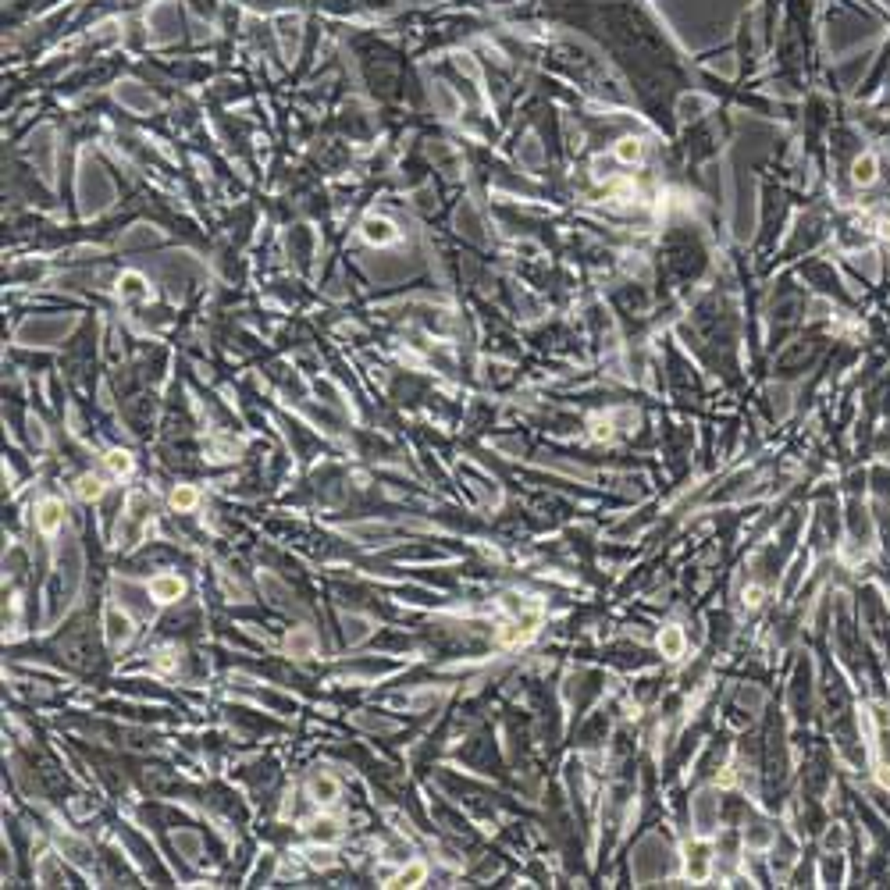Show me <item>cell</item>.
Here are the masks:
<instances>
[{
    "instance_id": "obj_1",
    "label": "cell",
    "mask_w": 890,
    "mask_h": 890,
    "mask_svg": "<svg viewBox=\"0 0 890 890\" xmlns=\"http://www.w3.org/2000/svg\"><path fill=\"white\" fill-rule=\"evenodd\" d=\"M182 591H186V580L175 577V573H157V577L150 580V595L157 598V602H178Z\"/></svg>"
},
{
    "instance_id": "obj_2",
    "label": "cell",
    "mask_w": 890,
    "mask_h": 890,
    "mask_svg": "<svg viewBox=\"0 0 890 890\" xmlns=\"http://www.w3.org/2000/svg\"><path fill=\"white\" fill-rule=\"evenodd\" d=\"M61 524H65V506H61L57 499H43L40 509H36V527L43 534H54Z\"/></svg>"
},
{
    "instance_id": "obj_3",
    "label": "cell",
    "mask_w": 890,
    "mask_h": 890,
    "mask_svg": "<svg viewBox=\"0 0 890 890\" xmlns=\"http://www.w3.org/2000/svg\"><path fill=\"white\" fill-rule=\"evenodd\" d=\"M684 630L681 627H662V634H659V649H662V655L666 659H681L684 655Z\"/></svg>"
},
{
    "instance_id": "obj_4",
    "label": "cell",
    "mask_w": 890,
    "mask_h": 890,
    "mask_svg": "<svg viewBox=\"0 0 890 890\" xmlns=\"http://www.w3.org/2000/svg\"><path fill=\"white\" fill-rule=\"evenodd\" d=\"M196 502H200V495H196V488H189V484H178L171 492V509H178V513L196 509Z\"/></svg>"
},
{
    "instance_id": "obj_5",
    "label": "cell",
    "mask_w": 890,
    "mask_h": 890,
    "mask_svg": "<svg viewBox=\"0 0 890 890\" xmlns=\"http://www.w3.org/2000/svg\"><path fill=\"white\" fill-rule=\"evenodd\" d=\"M285 644H289V652H292V655H299V659L314 655V634H310V630H292Z\"/></svg>"
},
{
    "instance_id": "obj_6",
    "label": "cell",
    "mask_w": 890,
    "mask_h": 890,
    "mask_svg": "<svg viewBox=\"0 0 890 890\" xmlns=\"http://www.w3.org/2000/svg\"><path fill=\"white\" fill-rule=\"evenodd\" d=\"M310 794H314V802L331 805V802H335V794H339V784H335L331 777H317V780L310 784Z\"/></svg>"
},
{
    "instance_id": "obj_7",
    "label": "cell",
    "mask_w": 890,
    "mask_h": 890,
    "mask_svg": "<svg viewBox=\"0 0 890 890\" xmlns=\"http://www.w3.org/2000/svg\"><path fill=\"white\" fill-rule=\"evenodd\" d=\"M129 627H132V623H129L125 612H118V609H111V612H107V634H111V641H114V644L129 637Z\"/></svg>"
},
{
    "instance_id": "obj_8",
    "label": "cell",
    "mask_w": 890,
    "mask_h": 890,
    "mask_svg": "<svg viewBox=\"0 0 890 890\" xmlns=\"http://www.w3.org/2000/svg\"><path fill=\"white\" fill-rule=\"evenodd\" d=\"M75 492L86 499V502H93V499H100L104 495V481L100 477H93V474H86V477H79V488Z\"/></svg>"
},
{
    "instance_id": "obj_9",
    "label": "cell",
    "mask_w": 890,
    "mask_h": 890,
    "mask_svg": "<svg viewBox=\"0 0 890 890\" xmlns=\"http://www.w3.org/2000/svg\"><path fill=\"white\" fill-rule=\"evenodd\" d=\"M107 467H111L114 477H125V474H132V456H129V452H111V456H107Z\"/></svg>"
},
{
    "instance_id": "obj_10",
    "label": "cell",
    "mask_w": 890,
    "mask_h": 890,
    "mask_svg": "<svg viewBox=\"0 0 890 890\" xmlns=\"http://www.w3.org/2000/svg\"><path fill=\"white\" fill-rule=\"evenodd\" d=\"M175 848L186 851V858H196L200 855V837L196 834H175Z\"/></svg>"
},
{
    "instance_id": "obj_11",
    "label": "cell",
    "mask_w": 890,
    "mask_h": 890,
    "mask_svg": "<svg viewBox=\"0 0 890 890\" xmlns=\"http://www.w3.org/2000/svg\"><path fill=\"white\" fill-rule=\"evenodd\" d=\"M424 873H427V869H424L420 862H413L410 869H403V873H399V880H395V883H399V887H417V883L424 880Z\"/></svg>"
},
{
    "instance_id": "obj_12",
    "label": "cell",
    "mask_w": 890,
    "mask_h": 890,
    "mask_svg": "<svg viewBox=\"0 0 890 890\" xmlns=\"http://www.w3.org/2000/svg\"><path fill=\"white\" fill-rule=\"evenodd\" d=\"M310 862L328 869V866H335V851L331 848H310Z\"/></svg>"
},
{
    "instance_id": "obj_13",
    "label": "cell",
    "mask_w": 890,
    "mask_h": 890,
    "mask_svg": "<svg viewBox=\"0 0 890 890\" xmlns=\"http://www.w3.org/2000/svg\"><path fill=\"white\" fill-rule=\"evenodd\" d=\"M873 175H876V171H873V161H858V171H855L858 182H873Z\"/></svg>"
},
{
    "instance_id": "obj_14",
    "label": "cell",
    "mask_w": 890,
    "mask_h": 890,
    "mask_svg": "<svg viewBox=\"0 0 890 890\" xmlns=\"http://www.w3.org/2000/svg\"><path fill=\"white\" fill-rule=\"evenodd\" d=\"M745 602H748V605H758V602H762V588H748V591H745Z\"/></svg>"
}]
</instances>
